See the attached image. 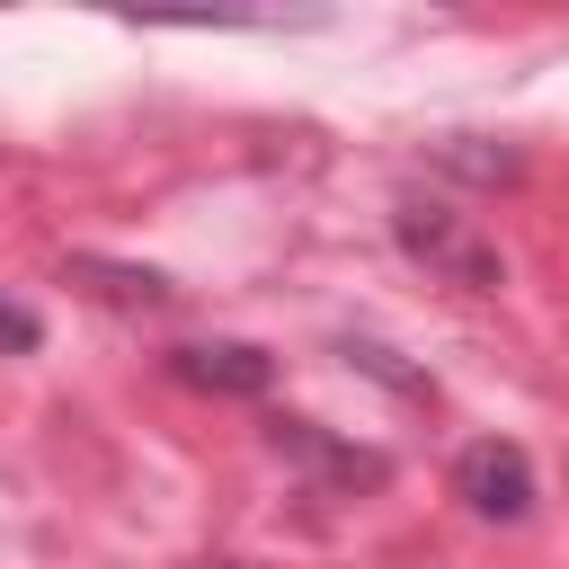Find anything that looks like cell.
<instances>
[{
	"mask_svg": "<svg viewBox=\"0 0 569 569\" xmlns=\"http://www.w3.org/2000/svg\"><path fill=\"white\" fill-rule=\"evenodd\" d=\"M169 373L213 391V400H258L276 382V356L267 347H240V338H213V347H169Z\"/></svg>",
	"mask_w": 569,
	"mask_h": 569,
	"instance_id": "cell-3",
	"label": "cell"
},
{
	"mask_svg": "<svg viewBox=\"0 0 569 569\" xmlns=\"http://www.w3.org/2000/svg\"><path fill=\"white\" fill-rule=\"evenodd\" d=\"M267 436H276V453H293V462H311L320 480H347V489H373V480L391 471L373 445H338V436H320L311 418H276Z\"/></svg>",
	"mask_w": 569,
	"mask_h": 569,
	"instance_id": "cell-4",
	"label": "cell"
},
{
	"mask_svg": "<svg viewBox=\"0 0 569 569\" xmlns=\"http://www.w3.org/2000/svg\"><path fill=\"white\" fill-rule=\"evenodd\" d=\"M436 160H445V169H462V178H516V169H525L516 151H480V133H445V142H436Z\"/></svg>",
	"mask_w": 569,
	"mask_h": 569,
	"instance_id": "cell-6",
	"label": "cell"
},
{
	"mask_svg": "<svg viewBox=\"0 0 569 569\" xmlns=\"http://www.w3.org/2000/svg\"><path fill=\"white\" fill-rule=\"evenodd\" d=\"M36 347H44V320H36L27 302L0 293V356H36Z\"/></svg>",
	"mask_w": 569,
	"mask_h": 569,
	"instance_id": "cell-7",
	"label": "cell"
},
{
	"mask_svg": "<svg viewBox=\"0 0 569 569\" xmlns=\"http://www.w3.org/2000/svg\"><path fill=\"white\" fill-rule=\"evenodd\" d=\"M453 498L471 507V516H489V525H525L533 516V453L525 445H507V436H480V445H462L453 453Z\"/></svg>",
	"mask_w": 569,
	"mask_h": 569,
	"instance_id": "cell-2",
	"label": "cell"
},
{
	"mask_svg": "<svg viewBox=\"0 0 569 569\" xmlns=\"http://www.w3.org/2000/svg\"><path fill=\"white\" fill-rule=\"evenodd\" d=\"M71 276H89L107 302H169V276H151V267H107V258H71Z\"/></svg>",
	"mask_w": 569,
	"mask_h": 569,
	"instance_id": "cell-5",
	"label": "cell"
},
{
	"mask_svg": "<svg viewBox=\"0 0 569 569\" xmlns=\"http://www.w3.org/2000/svg\"><path fill=\"white\" fill-rule=\"evenodd\" d=\"M391 240H400V258H418L436 284H453V293H498L507 284V258H498V240L471 222V213H453V204H391Z\"/></svg>",
	"mask_w": 569,
	"mask_h": 569,
	"instance_id": "cell-1",
	"label": "cell"
}]
</instances>
